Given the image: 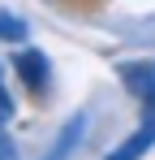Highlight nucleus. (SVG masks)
I'll return each mask as SVG.
<instances>
[{
  "label": "nucleus",
  "instance_id": "3",
  "mask_svg": "<svg viewBox=\"0 0 155 160\" xmlns=\"http://www.w3.org/2000/svg\"><path fill=\"white\" fill-rule=\"evenodd\" d=\"M82 130H86V121H82V117H73V121H69L65 130L56 134V143L48 147V156H43V160H65V156H69V152L78 147V138H82Z\"/></svg>",
  "mask_w": 155,
  "mask_h": 160
},
{
  "label": "nucleus",
  "instance_id": "4",
  "mask_svg": "<svg viewBox=\"0 0 155 160\" xmlns=\"http://www.w3.org/2000/svg\"><path fill=\"white\" fill-rule=\"evenodd\" d=\"M0 39H9V43H26V22L0 13Z\"/></svg>",
  "mask_w": 155,
  "mask_h": 160
},
{
  "label": "nucleus",
  "instance_id": "1",
  "mask_svg": "<svg viewBox=\"0 0 155 160\" xmlns=\"http://www.w3.org/2000/svg\"><path fill=\"white\" fill-rule=\"evenodd\" d=\"M151 147H155V91L142 100V126L129 134L116 152H108L103 160H138L142 152H151Z\"/></svg>",
  "mask_w": 155,
  "mask_h": 160
},
{
  "label": "nucleus",
  "instance_id": "5",
  "mask_svg": "<svg viewBox=\"0 0 155 160\" xmlns=\"http://www.w3.org/2000/svg\"><path fill=\"white\" fill-rule=\"evenodd\" d=\"M9 112H13V100H9V95H4V87H0V126L9 121Z\"/></svg>",
  "mask_w": 155,
  "mask_h": 160
},
{
  "label": "nucleus",
  "instance_id": "2",
  "mask_svg": "<svg viewBox=\"0 0 155 160\" xmlns=\"http://www.w3.org/2000/svg\"><path fill=\"white\" fill-rule=\"evenodd\" d=\"M13 69L22 74V82L35 91V95L48 91V74H52V69H48V56L39 52V48H22V52L13 56Z\"/></svg>",
  "mask_w": 155,
  "mask_h": 160
}]
</instances>
